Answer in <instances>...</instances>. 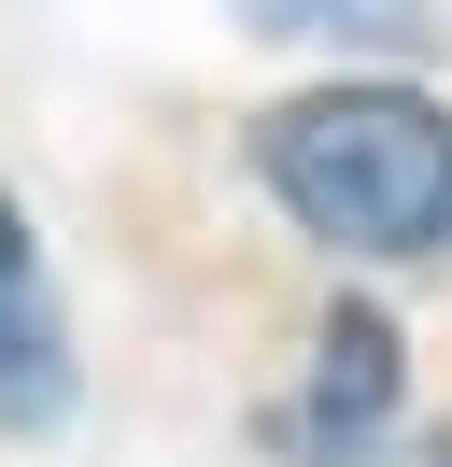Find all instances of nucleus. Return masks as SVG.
I'll use <instances>...</instances> for the list:
<instances>
[{"label": "nucleus", "instance_id": "1", "mask_svg": "<svg viewBox=\"0 0 452 467\" xmlns=\"http://www.w3.org/2000/svg\"><path fill=\"white\" fill-rule=\"evenodd\" d=\"M254 184L325 255H367V269L452 255V114L424 86H311V99H282L254 128Z\"/></svg>", "mask_w": 452, "mask_h": 467}, {"label": "nucleus", "instance_id": "2", "mask_svg": "<svg viewBox=\"0 0 452 467\" xmlns=\"http://www.w3.org/2000/svg\"><path fill=\"white\" fill-rule=\"evenodd\" d=\"M71 397V340H56V297H43V255H28L15 199H0V425H43Z\"/></svg>", "mask_w": 452, "mask_h": 467}, {"label": "nucleus", "instance_id": "3", "mask_svg": "<svg viewBox=\"0 0 452 467\" xmlns=\"http://www.w3.org/2000/svg\"><path fill=\"white\" fill-rule=\"evenodd\" d=\"M382 410H396V326L382 312H339L325 326V368H311V439H382Z\"/></svg>", "mask_w": 452, "mask_h": 467}, {"label": "nucleus", "instance_id": "4", "mask_svg": "<svg viewBox=\"0 0 452 467\" xmlns=\"http://www.w3.org/2000/svg\"><path fill=\"white\" fill-rule=\"evenodd\" d=\"M254 29H367V43H396L410 0H254Z\"/></svg>", "mask_w": 452, "mask_h": 467}, {"label": "nucleus", "instance_id": "5", "mask_svg": "<svg viewBox=\"0 0 452 467\" xmlns=\"http://www.w3.org/2000/svg\"><path fill=\"white\" fill-rule=\"evenodd\" d=\"M424 467H452V453H424Z\"/></svg>", "mask_w": 452, "mask_h": 467}]
</instances>
